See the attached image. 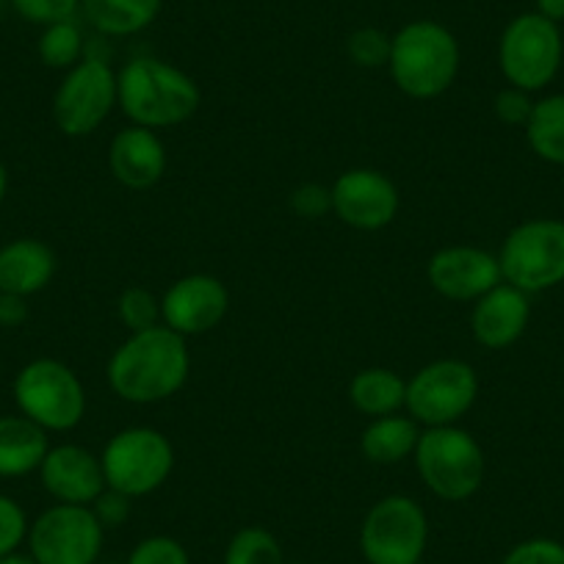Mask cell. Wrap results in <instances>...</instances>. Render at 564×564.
<instances>
[{
	"label": "cell",
	"mask_w": 564,
	"mask_h": 564,
	"mask_svg": "<svg viewBox=\"0 0 564 564\" xmlns=\"http://www.w3.org/2000/svg\"><path fill=\"white\" fill-rule=\"evenodd\" d=\"M412 457L426 490L441 501L463 503L485 485V448L459 423L423 430Z\"/></svg>",
	"instance_id": "277c9868"
},
{
	"label": "cell",
	"mask_w": 564,
	"mask_h": 564,
	"mask_svg": "<svg viewBox=\"0 0 564 564\" xmlns=\"http://www.w3.org/2000/svg\"><path fill=\"white\" fill-rule=\"evenodd\" d=\"M426 280H430L432 291L441 294L443 300L474 305L479 296H485L487 291L496 289L498 282H503V276L498 254L479 247H468V243H457V247H443L432 254L430 263H426Z\"/></svg>",
	"instance_id": "9a60e30c"
},
{
	"label": "cell",
	"mask_w": 564,
	"mask_h": 564,
	"mask_svg": "<svg viewBox=\"0 0 564 564\" xmlns=\"http://www.w3.org/2000/svg\"><path fill=\"white\" fill-rule=\"evenodd\" d=\"M130 509H133V498H128L119 490H111V487H106L97 496V501L91 503V512L97 514V520H100V525L106 531L119 529L130 518Z\"/></svg>",
	"instance_id": "e575fe53"
},
{
	"label": "cell",
	"mask_w": 564,
	"mask_h": 564,
	"mask_svg": "<svg viewBox=\"0 0 564 564\" xmlns=\"http://www.w3.org/2000/svg\"><path fill=\"white\" fill-rule=\"evenodd\" d=\"M40 481L53 501L75 503V507H91L108 487L100 454L89 452L78 443H62V446L47 448L40 465Z\"/></svg>",
	"instance_id": "2e32d148"
},
{
	"label": "cell",
	"mask_w": 564,
	"mask_h": 564,
	"mask_svg": "<svg viewBox=\"0 0 564 564\" xmlns=\"http://www.w3.org/2000/svg\"><path fill=\"white\" fill-rule=\"evenodd\" d=\"M362 564H366V562H362Z\"/></svg>",
	"instance_id": "60d3db41"
},
{
	"label": "cell",
	"mask_w": 564,
	"mask_h": 564,
	"mask_svg": "<svg viewBox=\"0 0 564 564\" xmlns=\"http://www.w3.org/2000/svg\"><path fill=\"white\" fill-rule=\"evenodd\" d=\"M534 7L536 14L553 20V23H562L564 20V0H534Z\"/></svg>",
	"instance_id": "8d00e7d4"
},
{
	"label": "cell",
	"mask_w": 564,
	"mask_h": 564,
	"mask_svg": "<svg viewBox=\"0 0 564 564\" xmlns=\"http://www.w3.org/2000/svg\"><path fill=\"white\" fill-rule=\"evenodd\" d=\"M42 64L51 69H73L80 58L86 56V42L84 31L75 20H64V23L47 25L40 36V45H36Z\"/></svg>",
	"instance_id": "d4e9b609"
},
{
	"label": "cell",
	"mask_w": 564,
	"mask_h": 564,
	"mask_svg": "<svg viewBox=\"0 0 564 564\" xmlns=\"http://www.w3.org/2000/svg\"><path fill=\"white\" fill-rule=\"evenodd\" d=\"M329 188H333V214L355 230H384L399 216V188L377 170H362V166L346 170Z\"/></svg>",
	"instance_id": "5bb4252c"
},
{
	"label": "cell",
	"mask_w": 564,
	"mask_h": 564,
	"mask_svg": "<svg viewBox=\"0 0 564 564\" xmlns=\"http://www.w3.org/2000/svg\"><path fill=\"white\" fill-rule=\"evenodd\" d=\"M108 384L128 404H159L181 393L192 373L188 338L155 324L130 333L108 360Z\"/></svg>",
	"instance_id": "6da1fadb"
},
{
	"label": "cell",
	"mask_w": 564,
	"mask_h": 564,
	"mask_svg": "<svg viewBox=\"0 0 564 564\" xmlns=\"http://www.w3.org/2000/svg\"><path fill=\"white\" fill-rule=\"evenodd\" d=\"M417 564H432V562H426V558H423V562H417Z\"/></svg>",
	"instance_id": "ab89813d"
},
{
	"label": "cell",
	"mask_w": 564,
	"mask_h": 564,
	"mask_svg": "<svg viewBox=\"0 0 564 564\" xmlns=\"http://www.w3.org/2000/svg\"><path fill=\"white\" fill-rule=\"evenodd\" d=\"M47 448V432L31 417L0 415V479H20L40 470Z\"/></svg>",
	"instance_id": "ffe728a7"
},
{
	"label": "cell",
	"mask_w": 564,
	"mask_h": 564,
	"mask_svg": "<svg viewBox=\"0 0 564 564\" xmlns=\"http://www.w3.org/2000/svg\"><path fill=\"white\" fill-rule=\"evenodd\" d=\"M117 318L130 333H141L155 324H161V300L150 289H124L117 300Z\"/></svg>",
	"instance_id": "4316f807"
},
{
	"label": "cell",
	"mask_w": 564,
	"mask_h": 564,
	"mask_svg": "<svg viewBox=\"0 0 564 564\" xmlns=\"http://www.w3.org/2000/svg\"><path fill=\"white\" fill-rule=\"evenodd\" d=\"M29 514L12 496L0 492V558L12 556L29 540Z\"/></svg>",
	"instance_id": "4dcf8cb0"
},
{
	"label": "cell",
	"mask_w": 564,
	"mask_h": 564,
	"mask_svg": "<svg viewBox=\"0 0 564 564\" xmlns=\"http://www.w3.org/2000/svg\"><path fill=\"white\" fill-rule=\"evenodd\" d=\"M423 426L412 421L410 415H382L371 417L360 435V454L371 465H399L415 454L421 441Z\"/></svg>",
	"instance_id": "44dd1931"
},
{
	"label": "cell",
	"mask_w": 564,
	"mask_h": 564,
	"mask_svg": "<svg viewBox=\"0 0 564 564\" xmlns=\"http://www.w3.org/2000/svg\"><path fill=\"white\" fill-rule=\"evenodd\" d=\"M459 62V42L446 25L437 20H412L393 34L388 73L401 95L435 100L454 86Z\"/></svg>",
	"instance_id": "3957f363"
},
{
	"label": "cell",
	"mask_w": 564,
	"mask_h": 564,
	"mask_svg": "<svg viewBox=\"0 0 564 564\" xmlns=\"http://www.w3.org/2000/svg\"><path fill=\"white\" fill-rule=\"evenodd\" d=\"M479 399V373L474 366L454 357L432 360L406 379V415L423 430L454 426Z\"/></svg>",
	"instance_id": "30bf717a"
},
{
	"label": "cell",
	"mask_w": 564,
	"mask_h": 564,
	"mask_svg": "<svg viewBox=\"0 0 564 564\" xmlns=\"http://www.w3.org/2000/svg\"><path fill=\"white\" fill-rule=\"evenodd\" d=\"M564 40L562 29L553 20L536 12L518 14L503 29L498 40V67L509 86L529 91H542L562 69Z\"/></svg>",
	"instance_id": "9c48e42d"
},
{
	"label": "cell",
	"mask_w": 564,
	"mask_h": 564,
	"mask_svg": "<svg viewBox=\"0 0 564 564\" xmlns=\"http://www.w3.org/2000/svg\"><path fill=\"white\" fill-rule=\"evenodd\" d=\"M117 95L128 122L155 133L188 122L203 102L192 75L155 56L130 58L117 73Z\"/></svg>",
	"instance_id": "7a4b0ae2"
},
{
	"label": "cell",
	"mask_w": 564,
	"mask_h": 564,
	"mask_svg": "<svg viewBox=\"0 0 564 564\" xmlns=\"http://www.w3.org/2000/svg\"><path fill=\"white\" fill-rule=\"evenodd\" d=\"M529 322V294H523L509 282H498L496 289L479 296L470 307V335H474L476 344L492 351L509 349V346L518 344Z\"/></svg>",
	"instance_id": "e0dca14e"
},
{
	"label": "cell",
	"mask_w": 564,
	"mask_h": 564,
	"mask_svg": "<svg viewBox=\"0 0 564 564\" xmlns=\"http://www.w3.org/2000/svg\"><path fill=\"white\" fill-rule=\"evenodd\" d=\"M14 12L31 25H56L64 20H75L80 12V0H9Z\"/></svg>",
	"instance_id": "f546056e"
},
{
	"label": "cell",
	"mask_w": 564,
	"mask_h": 564,
	"mask_svg": "<svg viewBox=\"0 0 564 564\" xmlns=\"http://www.w3.org/2000/svg\"><path fill=\"white\" fill-rule=\"evenodd\" d=\"M100 463L111 490L128 498H144L170 481L175 448L170 437L153 426H128L102 446Z\"/></svg>",
	"instance_id": "52a82bcc"
},
{
	"label": "cell",
	"mask_w": 564,
	"mask_h": 564,
	"mask_svg": "<svg viewBox=\"0 0 564 564\" xmlns=\"http://www.w3.org/2000/svg\"><path fill=\"white\" fill-rule=\"evenodd\" d=\"M122 564H192V556L175 536L153 534L135 542Z\"/></svg>",
	"instance_id": "f1b7e54d"
},
{
	"label": "cell",
	"mask_w": 564,
	"mask_h": 564,
	"mask_svg": "<svg viewBox=\"0 0 564 564\" xmlns=\"http://www.w3.org/2000/svg\"><path fill=\"white\" fill-rule=\"evenodd\" d=\"M492 111H496L498 122L509 124V128H525L531 111H534V100H531L529 91L518 89V86H507L492 100Z\"/></svg>",
	"instance_id": "836d02e7"
},
{
	"label": "cell",
	"mask_w": 564,
	"mask_h": 564,
	"mask_svg": "<svg viewBox=\"0 0 564 564\" xmlns=\"http://www.w3.org/2000/svg\"><path fill=\"white\" fill-rule=\"evenodd\" d=\"M14 401L20 415L45 432H73L86 415V388L78 373L62 360L40 357L14 377Z\"/></svg>",
	"instance_id": "5b68a950"
},
{
	"label": "cell",
	"mask_w": 564,
	"mask_h": 564,
	"mask_svg": "<svg viewBox=\"0 0 564 564\" xmlns=\"http://www.w3.org/2000/svg\"><path fill=\"white\" fill-rule=\"evenodd\" d=\"M170 155L155 130L130 124L111 139L108 148V170L119 186L130 192H148L164 177Z\"/></svg>",
	"instance_id": "ac0fdd59"
},
{
	"label": "cell",
	"mask_w": 564,
	"mask_h": 564,
	"mask_svg": "<svg viewBox=\"0 0 564 564\" xmlns=\"http://www.w3.org/2000/svg\"><path fill=\"white\" fill-rule=\"evenodd\" d=\"M164 0H80L86 23L102 36H133L155 23Z\"/></svg>",
	"instance_id": "7402d4cb"
},
{
	"label": "cell",
	"mask_w": 564,
	"mask_h": 564,
	"mask_svg": "<svg viewBox=\"0 0 564 564\" xmlns=\"http://www.w3.org/2000/svg\"><path fill=\"white\" fill-rule=\"evenodd\" d=\"M503 282L523 294H542L564 282V221L540 216L507 232L498 252Z\"/></svg>",
	"instance_id": "8992f818"
},
{
	"label": "cell",
	"mask_w": 564,
	"mask_h": 564,
	"mask_svg": "<svg viewBox=\"0 0 564 564\" xmlns=\"http://www.w3.org/2000/svg\"><path fill=\"white\" fill-rule=\"evenodd\" d=\"M7 192H9V172L7 166H3V161H0V205H3V199H7Z\"/></svg>",
	"instance_id": "f35d334b"
},
{
	"label": "cell",
	"mask_w": 564,
	"mask_h": 564,
	"mask_svg": "<svg viewBox=\"0 0 564 564\" xmlns=\"http://www.w3.org/2000/svg\"><path fill=\"white\" fill-rule=\"evenodd\" d=\"M230 291L214 274H186L161 296V324L183 338H197L225 322Z\"/></svg>",
	"instance_id": "4fadbf2b"
},
{
	"label": "cell",
	"mask_w": 564,
	"mask_h": 564,
	"mask_svg": "<svg viewBox=\"0 0 564 564\" xmlns=\"http://www.w3.org/2000/svg\"><path fill=\"white\" fill-rule=\"evenodd\" d=\"M225 564H285V553L269 529L243 525L227 542Z\"/></svg>",
	"instance_id": "484cf974"
},
{
	"label": "cell",
	"mask_w": 564,
	"mask_h": 564,
	"mask_svg": "<svg viewBox=\"0 0 564 564\" xmlns=\"http://www.w3.org/2000/svg\"><path fill=\"white\" fill-rule=\"evenodd\" d=\"M349 401L368 417L393 415L404 410L406 379L390 368H362L349 382Z\"/></svg>",
	"instance_id": "603a6c76"
},
{
	"label": "cell",
	"mask_w": 564,
	"mask_h": 564,
	"mask_svg": "<svg viewBox=\"0 0 564 564\" xmlns=\"http://www.w3.org/2000/svg\"><path fill=\"white\" fill-rule=\"evenodd\" d=\"M119 106L117 73L106 58L84 56L53 95V122L69 139L91 135Z\"/></svg>",
	"instance_id": "8fae6325"
},
{
	"label": "cell",
	"mask_w": 564,
	"mask_h": 564,
	"mask_svg": "<svg viewBox=\"0 0 564 564\" xmlns=\"http://www.w3.org/2000/svg\"><path fill=\"white\" fill-rule=\"evenodd\" d=\"M523 130L536 159L564 166V95H547L536 100Z\"/></svg>",
	"instance_id": "cb8c5ba5"
},
{
	"label": "cell",
	"mask_w": 564,
	"mask_h": 564,
	"mask_svg": "<svg viewBox=\"0 0 564 564\" xmlns=\"http://www.w3.org/2000/svg\"><path fill=\"white\" fill-rule=\"evenodd\" d=\"M360 556L366 564H417L430 545L426 509L410 496H384L360 523Z\"/></svg>",
	"instance_id": "ba28073f"
},
{
	"label": "cell",
	"mask_w": 564,
	"mask_h": 564,
	"mask_svg": "<svg viewBox=\"0 0 564 564\" xmlns=\"http://www.w3.org/2000/svg\"><path fill=\"white\" fill-rule=\"evenodd\" d=\"M29 318V305L23 296L0 294V324L3 327H20Z\"/></svg>",
	"instance_id": "d590c367"
},
{
	"label": "cell",
	"mask_w": 564,
	"mask_h": 564,
	"mask_svg": "<svg viewBox=\"0 0 564 564\" xmlns=\"http://www.w3.org/2000/svg\"><path fill=\"white\" fill-rule=\"evenodd\" d=\"M58 269L56 252L40 238H14L0 247V294H40L53 282Z\"/></svg>",
	"instance_id": "d6986e66"
},
{
	"label": "cell",
	"mask_w": 564,
	"mask_h": 564,
	"mask_svg": "<svg viewBox=\"0 0 564 564\" xmlns=\"http://www.w3.org/2000/svg\"><path fill=\"white\" fill-rule=\"evenodd\" d=\"M0 564H36L29 553H12V556L0 558Z\"/></svg>",
	"instance_id": "74e56055"
},
{
	"label": "cell",
	"mask_w": 564,
	"mask_h": 564,
	"mask_svg": "<svg viewBox=\"0 0 564 564\" xmlns=\"http://www.w3.org/2000/svg\"><path fill=\"white\" fill-rule=\"evenodd\" d=\"M291 210L302 219H322V216L333 214V188L324 183H302L291 192Z\"/></svg>",
	"instance_id": "d6a6232c"
},
{
	"label": "cell",
	"mask_w": 564,
	"mask_h": 564,
	"mask_svg": "<svg viewBox=\"0 0 564 564\" xmlns=\"http://www.w3.org/2000/svg\"><path fill=\"white\" fill-rule=\"evenodd\" d=\"M390 42H393V36L384 34L382 29L366 25V29L351 31L349 40H346V53H349V58L357 64V67L379 69V67H388Z\"/></svg>",
	"instance_id": "83f0119b"
},
{
	"label": "cell",
	"mask_w": 564,
	"mask_h": 564,
	"mask_svg": "<svg viewBox=\"0 0 564 564\" xmlns=\"http://www.w3.org/2000/svg\"><path fill=\"white\" fill-rule=\"evenodd\" d=\"M25 542L36 564H100L106 529L91 507L53 503L29 525Z\"/></svg>",
	"instance_id": "7c38bea8"
},
{
	"label": "cell",
	"mask_w": 564,
	"mask_h": 564,
	"mask_svg": "<svg viewBox=\"0 0 564 564\" xmlns=\"http://www.w3.org/2000/svg\"><path fill=\"white\" fill-rule=\"evenodd\" d=\"M501 564H564V545L551 536H531L509 547Z\"/></svg>",
	"instance_id": "1f68e13d"
}]
</instances>
